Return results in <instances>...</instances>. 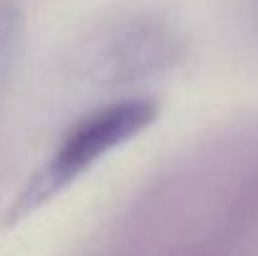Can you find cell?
Here are the masks:
<instances>
[{"label": "cell", "instance_id": "1", "mask_svg": "<svg viewBox=\"0 0 258 256\" xmlns=\"http://www.w3.org/2000/svg\"><path fill=\"white\" fill-rule=\"evenodd\" d=\"M161 116V103L151 95H128L100 103L78 116L53 151L33 169L13 196L5 224L23 221L73 188L100 161L146 133Z\"/></svg>", "mask_w": 258, "mask_h": 256}, {"label": "cell", "instance_id": "2", "mask_svg": "<svg viewBox=\"0 0 258 256\" xmlns=\"http://www.w3.org/2000/svg\"><path fill=\"white\" fill-rule=\"evenodd\" d=\"M23 45V15L10 5H0V83L18 61Z\"/></svg>", "mask_w": 258, "mask_h": 256}]
</instances>
